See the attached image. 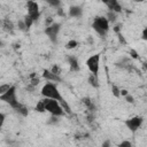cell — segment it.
Returning a JSON list of instances; mask_svg holds the SVG:
<instances>
[{"label":"cell","mask_w":147,"mask_h":147,"mask_svg":"<svg viewBox=\"0 0 147 147\" xmlns=\"http://www.w3.org/2000/svg\"><path fill=\"white\" fill-rule=\"evenodd\" d=\"M93 30L101 37H105L109 31V21L105 16H95L92 23Z\"/></svg>","instance_id":"obj_1"},{"label":"cell","mask_w":147,"mask_h":147,"mask_svg":"<svg viewBox=\"0 0 147 147\" xmlns=\"http://www.w3.org/2000/svg\"><path fill=\"white\" fill-rule=\"evenodd\" d=\"M45 102V107H46V111L51 113L52 115H56V116H63L65 114L64 109L62 108L60 101L55 100V99H49V98H45L44 99Z\"/></svg>","instance_id":"obj_2"},{"label":"cell","mask_w":147,"mask_h":147,"mask_svg":"<svg viewBox=\"0 0 147 147\" xmlns=\"http://www.w3.org/2000/svg\"><path fill=\"white\" fill-rule=\"evenodd\" d=\"M41 95H44L45 98H49V99H55L60 102H62L64 99L62 98V95L60 94L57 87L55 86V84L53 83H46L42 88H41Z\"/></svg>","instance_id":"obj_3"},{"label":"cell","mask_w":147,"mask_h":147,"mask_svg":"<svg viewBox=\"0 0 147 147\" xmlns=\"http://www.w3.org/2000/svg\"><path fill=\"white\" fill-rule=\"evenodd\" d=\"M0 100L7 102L13 109H16L21 105V102H18L16 99V87L15 86H11L7 92H5L3 94H0Z\"/></svg>","instance_id":"obj_4"},{"label":"cell","mask_w":147,"mask_h":147,"mask_svg":"<svg viewBox=\"0 0 147 147\" xmlns=\"http://www.w3.org/2000/svg\"><path fill=\"white\" fill-rule=\"evenodd\" d=\"M99 64H100V54L91 55L86 60V65H87L90 72L95 76H98V72H99Z\"/></svg>","instance_id":"obj_5"},{"label":"cell","mask_w":147,"mask_h":147,"mask_svg":"<svg viewBox=\"0 0 147 147\" xmlns=\"http://www.w3.org/2000/svg\"><path fill=\"white\" fill-rule=\"evenodd\" d=\"M142 122H144V118H142L141 116H133V117H131V118H129V119H125L124 123H125L126 127H127L132 133H134V132H137L138 129L141 126Z\"/></svg>","instance_id":"obj_6"},{"label":"cell","mask_w":147,"mask_h":147,"mask_svg":"<svg viewBox=\"0 0 147 147\" xmlns=\"http://www.w3.org/2000/svg\"><path fill=\"white\" fill-rule=\"evenodd\" d=\"M60 29H61V24L60 23H53V24L46 26L45 33L49 38V40L52 42H56V38H57L59 32H60Z\"/></svg>","instance_id":"obj_7"},{"label":"cell","mask_w":147,"mask_h":147,"mask_svg":"<svg viewBox=\"0 0 147 147\" xmlns=\"http://www.w3.org/2000/svg\"><path fill=\"white\" fill-rule=\"evenodd\" d=\"M26 8H28V15L33 21H38L39 16H40L38 3L36 1H26Z\"/></svg>","instance_id":"obj_8"},{"label":"cell","mask_w":147,"mask_h":147,"mask_svg":"<svg viewBox=\"0 0 147 147\" xmlns=\"http://www.w3.org/2000/svg\"><path fill=\"white\" fill-rule=\"evenodd\" d=\"M107 7L109 10H113L115 13H121L122 11V6L118 3L117 0H101Z\"/></svg>","instance_id":"obj_9"},{"label":"cell","mask_w":147,"mask_h":147,"mask_svg":"<svg viewBox=\"0 0 147 147\" xmlns=\"http://www.w3.org/2000/svg\"><path fill=\"white\" fill-rule=\"evenodd\" d=\"M42 77H44L46 80H48V82H56V83H60V82H61L60 76L56 75V74H54L52 70L45 69V70L42 71Z\"/></svg>","instance_id":"obj_10"},{"label":"cell","mask_w":147,"mask_h":147,"mask_svg":"<svg viewBox=\"0 0 147 147\" xmlns=\"http://www.w3.org/2000/svg\"><path fill=\"white\" fill-rule=\"evenodd\" d=\"M68 63L70 67V71H74V72L79 71V63H78V60L76 56H74V55L68 56Z\"/></svg>","instance_id":"obj_11"},{"label":"cell","mask_w":147,"mask_h":147,"mask_svg":"<svg viewBox=\"0 0 147 147\" xmlns=\"http://www.w3.org/2000/svg\"><path fill=\"white\" fill-rule=\"evenodd\" d=\"M83 14V9L79 6H71L69 8V16L70 17H80Z\"/></svg>","instance_id":"obj_12"},{"label":"cell","mask_w":147,"mask_h":147,"mask_svg":"<svg viewBox=\"0 0 147 147\" xmlns=\"http://www.w3.org/2000/svg\"><path fill=\"white\" fill-rule=\"evenodd\" d=\"M82 102H83V105H85V106H86V108H87V110H88V111L94 113V111L96 110V108H95V106H94L93 101L91 100V98L85 96V98H83V99H82Z\"/></svg>","instance_id":"obj_13"},{"label":"cell","mask_w":147,"mask_h":147,"mask_svg":"<svg viewBox=\"0 0 147 147\" xmlns=\"http://www.w3.org/2000/svg\"><path fill=\"white\" fill-rule=\"evenodd\" d=\"M2 28H3L5 31L10 32V33H13V31H14V24H13V22L9 21L8 18H5V20L2 21Z\"/></svg>","instance_id":"obj_14"},{"label":"cell","mask_w":147,"mask_h":147,"mask_svg":"<svg viewBox=\"0 0 147 147\" xmlns=\"http://www.w3.org/2000/svg\"><path fill=\"white\" fill-rule=\"evenodd\" d=\"M88 83H90V85L91 86H93V87H99V82H98V76H95V75H93V74H91L90 76H88Z\"/></svg>","instance_id":"obj_15"},{"label":"cell","mask_w":147,"mask_h":147,"mask_svg":"<svg viewBox=\"0 0 147 147\" xmlns=\"http://www.w3.org/2000/svg\"><path fill=\"white\" fill-rule=\"evenodd\" d=\"M16 113H18V114H21L22 116H28V114H29V110H28V108L24 106V105H20L16 109H14Z\"/></svg>","instance_id":"obj_16"},{"label":"cell","mask_w":147,"mask_h":147,"mask_svg":"<svg viewBox=\"0 0 147 147\" xmlns=\"http://www.w3.org/2000/svg\"><path fill=\"white\" fill-rule=\"evenodd\" d=\"M34 110L38 111V113H44V111H46V107H45L44 100H40V101L37 103V106L34 107Z\"/></svg>","instance_id":"obj_17"},{"label":"cell","mask_w":147,"mask_h":147,"mask_svg":"<svg viewBox=\"0 0 147 147\" xmlns=\"http://www.w3.org/2000/svg\"><path fill=\"white\" fill-rule=\"evenodd\" d=\"M116 14H117V13H115V11H113V10H108V13H107V20H108L109 22L114 23V22L116 21Z\"/></svg>","instance_id":"obj_18"},{"label":"cell","mask_w":147,"mask_h":147,"mask_svg":"<svg viewBox=\"0 0 147 147\" xmlns=\"http://www.w3.org/2000/svg\"><path fill=\"white\" fill-rule=\"evenodd\" d=\"M77 46H78V42H77L76 40H74V39L69 40V41L65 44V48H67V49H74V48H76Z\"/></svg>","instance_id":"obj_19"},{"label":"cell","mask_w":147,"mask_h":147,"mask_svg":"<svg viewBox=\"0 0 147 147\" xmlns=\"http://www.w3.org/2000/svg\"><path fill=\"white\" fill-rule=\"evenodd\" d=\"M34 21L29 16V15H26L25 17H24V23H25V25H26V29L29 30L30 28H31V25H32V23H33Z\"/></svg>","instance_id":"obj_20"},{"label":"cell","mask_w":147,"mask_h":147,"mask_svg":"<svg viewBox=\"0 0 147 147\" xmlns=\"http://www.w3.org/2000/svg\"><path fill=\"white\" fill-rule=\"evenodd\" d=\"M49 6H52V7H56V8H59L60 7V5H61V0H45Z\"/></svg>","instance_id":"obj_21"},{"label":"cell","mask_w":147,"mask_h":147,"mask_svg":"<svg viewBox=\"0 0 147 147\" xmlns=\"http://www.w3.org/2000/svg\"><path fill=\"white\" fill-rule=\"evenodd\" d=\"M11 86H13V85H10V84H2V85L0 86V94H3L5 92H7Z\"/></svg>","instance_id":"obj_22"},{"label":"cell","mask_w":147,"mask_h":147,"mask_svg":"<svg viewBox=\"0 0 147 147\" xmlns=\"http://www.w3.org/2000/svg\"><path fill=\"white\" fill-rule=\"evenodd\" d=\"M113 94H114V96H116V98H119V96H121V90H119L116 85H113Z\"/></svg>","instance_id":"obj_23"},{"label":"cell","mask_w":147,"mask_h":147,"mask_svg":"<svg viewBox=\"0 0 147 147\" xmlns=\"http://www.w3.org/2000/svg\"><path fill=\"white\" fill-rule=\"evenodd\" d=\"M61 105H62V108L64 109V111L67 113V114H71V110H70V107L68 106V103H67V101H62V102H60Z\"/></svg>","instance_id":"obj_24"},{"label":"cell","mask_w":147,"mask_h":147,"mask_svg":"<svg viewBox=\"0 0 147 147\" xmlns=\"http://www.w3.org/2000/svg\"><path fill=\"white\" fill-rule=\"evenodd\" d=\"M59 116H56V115H52L51 116V118H49V121L47 122L48 124H56V123H59V118H57Z\"/></svg>","instance_id":"obj_25"},{"label":"cell","mask_w":147,"mask_h":147,"mask_svg":"<svg viewBox=\"0 0 147 147\" xmlns=\"http://www.w3.org/2000/svg\"><path fill=\"white\" fill-rule=\"evenodd\" d=\"M51 70H52V71H53L54 74H56V75H59V76L61 75V68H60V67H59L57 64H55V65H53Z\"/></svg>","instance_id":"obj_26"},{"label":"cell","mask_w":147,"mask_h":147,"mask_svg":"<svg viewBox=\"0 0 147 147\" xmlns=\"http://www.w3.org/2000/svg\"><path fill=\"white\" fill-rule=\"evenodd\" d=\"M17 25H18V29H20L21 31H25V30H28V29H26V25H25V23H24V21H18Z\"/></svg>","instance_id":"obj_27"},{"label":"cell","mask_w":147,"mask_h":147,"mask_svg":"<svg viewBox=\"0 0 147 147\" xmlns=\"http://www.w3.org/2000/svg\"><path fill=\"white\" fill-rule=\"evenodd\" d=\"M117 37H118V40L121 41V44H122V45H126V40L124 39V37H123V34H122L121 32H118V33H117Z\"/></svg>","instance_id":"obj_28"},{"label":"cell","mask_w":147,"mask_h":147,"mask_svg":"<svg viewBox=\"0 0 147 147\" xmlns=\"http://www.w3.org/2000/svg\"><path fill=\"white\" fill-rule=\"evenodd\" d=\"M118 146H119V147H131V146H132V144H131L130 141H127V140H126V141L121 142Z\"/></svg>","instance_id":"obj_29"},{"label":"cell","mask_w":147,"mask_h":147,"mask_svg":"<svg viewBox=\"0 0 147 147\" xmlns=\"http://www.w3.org/2000/svg\"><path fill=\"white\" fill-rule=\"evenodd\" d=\"M125 100H126L129 103H133V102H134V99H133V96H132L131 94H127V95H125Z\"/></svg>","instance_id":"obj_30"},{"label":"cell","mask_w":147,"mask_h":147,"mask_svg":"<svg viewBox=\"0 0 147 147\" xmlns=\"http://www.w3.org/2000/svg\"><path fill=\"white\" fill-rule=\"evenodd\" d=\"M141 38L144 39V40H146L147 41V26L142 30V33H141Z\"/></svg>","instance_id":"obj_31"},{"label":"cell","mask_w":147,"mask_h":147,"mask_svg":"<svg viewBox=\"0 0 147 147\" xmlns=\"http://www.w3.org/2000/svg\"><path fill=\"white\" fill-rule=\"evenodd\" d=\"M130 55H131L133 59H138V56H139L138 53H137L134 49H131V51H130Z\"/></svg>","instance_id":"obj_32"},{"label":"cell","mask_w":147,"mask_h":147,"mask_svg":"<svg viewBox=\"0 0 147 147\" xmlns=\"http://www.w3.org/2000/svg\"><path fill=\"white\" fill-rule=\"evenodd\" d=\"M54 22H53V18L52 17H47V20L45 21V24H46V26H48V25H51V24H53Z\"/></svg>","instance_id":"obj_33"},{"label":"cell","mask_w":147,"mask_h":147,"mask_svg":"<svg viewBox=\"0 0 147 147\" xmlns=\"http://www.w3.org/2000/svg\"><path fill=\"white\" fill-rule=\"evenodd\" d=\"M3 123H5V114L1 113V114H0V126H1V127H2Z\"/></svg>","instance_id":"obj_34"},{"label":"cell","mask_w":147,"mask_h":147,"mask_svg":"<svg viewBox=\"0 0 147 147\" xmlns=\"http://www.w3.org/2000/svg\"><path fill=\"white\" fill-rule=\"evenodd\" d=\"M114 31H115L116 33L121 32V24H119V25H116V26H114Z\"/></svg>","instance_id":"obj_35"},{"label":"cell","mask_w":147,"mask_h":147,"mask_svg":"<svg viewBox=\"0 0 147 147\" xmlns=\"http://www.w3.org/2000/svg\"><path fill=\"white\" fill-rule=\"evenodd\" d=\"M57 14H59L60 16H64V13L62 11V8H60V7L57 8Z\"/></svg>","instance_id":"obj_36"},{"label":"cell","mask_w":147,"mask_h":147,"mask_svg":"<svg viewBox=\"0 0 147 147\" xmlns=\"http://www.w3.org/2000/svg\"><path fill=\"white\" fill-rule=\"evenodd\" d=\"M127 94H129V92H127L126 90H121V95L125 96V95H127Z\"/></svg>","instance_id":"obj_37"},{"label":"cell","mask_w":147,"mask_h":147,"mask_svg":"<svg viewBox=\"0 0 147 147\" xmlns=\"http://www.w3.org/2000/svg\"><path fill=\"white\" fill-rule=\"evenodd\" d=\"M107 146H110V141L109 140H107V141H105L102 144V147H107Z\"/></svg>","instance_id":"obj_38"},{"label":"cell","mask_w":147,"mask_h":147,"mask_svg":"<svg viewBox=\"0 0 147 147\" xmlns=\"http://www.w3.org/2000/svg\"><path fill=\"white\" fill-rule=\"evenodd\" d=\"M136 2H142V1H145V0H134Z\"/></svg>","instance_id":"obj_39"},{"label":"cell","mask_w":147,"mask_h":147,"mask_svg":"<svg viewBox=\"0 0 147 147\" xmlns=\"http://www.w3.org/2000/svg\"><path fill=\"white\" fill-rule=\"evenodd\" d=\"M26 1H33V0H26Z\"/></svg>","instance_id":"obj_40"}]
</instances>
